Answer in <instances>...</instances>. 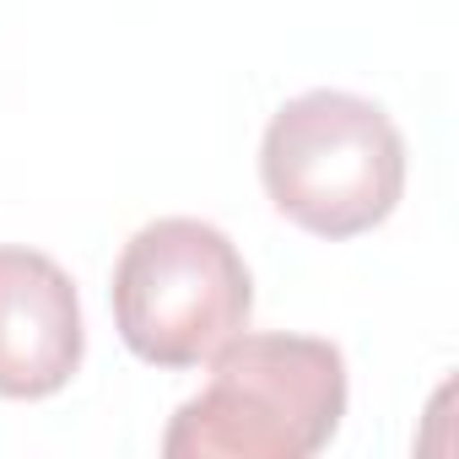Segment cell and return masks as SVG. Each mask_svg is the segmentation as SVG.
Returning a JSON list of instances; mask_svg holds the SVG:
<instances>
[{"label": "cell", "instance_id": "3", "mask_svg": "<svg viewBox=\"0 0 459 459\" xmlns=\"http://www.w3.org/2000/svg\"><path fill=\"white\" fill-rule=\"evenodd\" d=\"M114 330L152 368H200L249 330L255 276L238 244L200 216H157L114 265Z\"/></svg>", "mask_w": 459, "mask_h": 459}, {"label": "cell", "instance_id": "4", "mask_svg": "<svg viewBox=\"0 0 459 459\" xmlns=\"http://www.w3.org/2000/svg\"><path fill=\"white\" fill-rule=\"evenodd\" d=\"M76 281L39 249H0V400H49L82 368Z\"/></svg>", "mask_w": 459, "mask_h": 459}, {"label": "cell", "instance_id": "2", "mask_svg": "<svg viewBox=\"0 0 459 459\" xmlns=\"http://www.w3.org/2000/svg\"><path fill=\"white\" fill-rule=\"evenodd\" d=\"M260 184L303 233L357 238L389 221L405 195V141L373 98L314 87L271 114Z\"/></svg>", "mask_w": 459, "mask_h": 459}, {"label": "cell", "instance_id": "1", "mask_svg": "<svg viewBox=\"0 0 459 459\" xmlns=\"http://www.w3.org/2000/svg\"><path fill=\"white\" fill-rule=\"evenodd\" d=\"M346 416V357L319 335H233L168 432V459H308Z\"/></svg>", "mask_w": 459, "mask_h": 459}]
</instances>
